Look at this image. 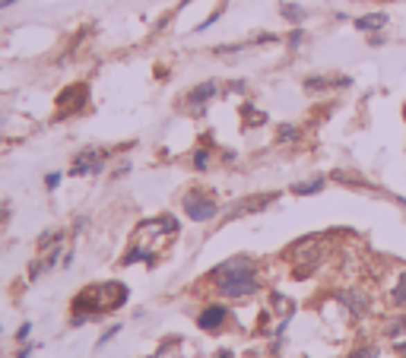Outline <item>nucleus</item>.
<instances>
[{
    "mask_svg": "<svg viewBox=\"0 0 406 358\" xmlns=\"http://www.w3.org/2000/svg\"><path fill=\"white\" fill-rule=\"evenodd\" d=\"M213 285H216L219 295L226 298H251L261 285H257V267L251 257L238 254V257H229L226 263L213 267L210 273Z\"/></svg>",
    "mask_w": 406,
    "mask_h": 358,
    "instance_id": "obj_1",
    "label": "nucleus"
},
{
    "mask_svg": "<svg viewBox=\"0 0 406 358\" xmlns=\"http://www.w3.org/2000/svg\"><path fill=\"white\" fill-rule=\"evenodd\" d=\"M181 209H184V216L191 222H210V219L219 216V203L210 194H203V190H188L181 197Z\"/></svg>",
    "mask_w": 406,
    "mask_h": 358,
    "instance_id": "obj_2",
    "label": "nucleus"
},
{
    "mask_svg": "<svg viewBox=\"0 0 406 358\" xmlns=\"http://www.w3.org/2000/svg\"><path fill=\"white\" fill-rule=\"evenodd\" d=\"M86 102H89V86H86V82L67 86V89L58 96V120L70 118V114H76V111H83Z\"/></svg>",
    "mask_w": 406,
    "mask_h": 358,
    "instance_id": "obj_3",
    "label": "nucleus"
},
{
    "mask_svg": "<svg viewBox=\"0 0 406 358\" xmlns=\"http://www.w3.org/2000/svg\"><path fill=\"white\" fill-rule=\"evenodd\" d=\"M105 159H108L105 150H83L80 156L73 159V165H70V174H73V178L102 174V168H105Z\"/></svg>",
    "mask_w": 406,
    "mask_h": 358,
    "instance_id": "obj_4",
    "label": "nucleus"
},
{
    "mask_svg": "<svg viewBox=\"0 0 406 358\" xmlns=\"http://www.w3.org/2000/svg\"><path fill=\"white\" fill-rule=\"evenodd\" d=\"M216 92H219V86L213 80H206V82H197L194 89L188 92V98H184V102H188V108H194V111H200V108H206V105L213 102V98H216Z\"/></svg>",
    "mask_w": 406,
    "mask_h": 358,
    "instance_id": "obj_5",
    "label": "nucleus"
},
{
    "mask_svg": "<svg viewBox=\"0 0 406 358\" xmlns=\"http://www.w3.org/2000/svg\"><path fill=\"white\" fill-rule=\"evenodd\" d=\"M301 86H305V92H327V89H346V86H353V80L349 76H308Z\"/></svg>",
    "mask_w": 406,
    "mask_h": 358,
    "instance_id": "obj_6",
    "label": "nucleus"
},
{
    "mask_svg": "<svg viewBox=\"0 0 406 358\" xmlns=\"http://www.w3.org/2000/svg\"><path fill=\"white\" fill-rule=\"evenodd\" d=\"M226 321H229V311H226V307H222V305H210V307H203V311H200V317H197V327H200V330H210V333H213V330H219Z\"/></svg>",
    "mask_w": 406,
    "mask_h": 358,
    "instance_id": "obj_7",
    "label": "nucleus"
},
{
    "mask_svg": "<svg viewBox=\"0 0 406 358\" xmlns=\"http://www.w3.org/2000/svg\"><path fill=\"white\" fill-rule=\"evenodd\" d=\"M276 200V194H261V197H248V200H241L235 209H229L226 213V219H238V216H245V213H257V209H263V206H270V203Z\"/></svg>",
    "mask_w": 406,
    "mask_h": 358,
    "instance_id": "obj_8",
    "label": "nucleus"
},
{
    "mask_svg": "<svg viewBox=\"0 0 406 358\" xmlns=\"http://www.w3.org/2000/svg\"><path fill=\"white\" fill-rule=\"evenodd\" d=\"M387 23H391V16L384 13V10H378V13H365V16H359V19H353V26L359 32H365V35L387 29Z\"/></svg>",
    "mask_w": 406,
    "mask_h": 358,
    "instance_id": "obj_9",
    "label": "nucleus"
},
{
    "mask_svg": "<svg viewBox=\"0 0 406 358\" xmlns=\"http://www.w3.org/2000/svg\"><path fill=\"white\" fill-rule=\"evenodd\" d=\"M130 263H150V267H152V263H156V254H152V251H146L143 244H134L127 254L121 257V267H130Z\"/></svg>",
    "mask_w": 406,
    "mask_h": 358,
    "instance_id": "obj_10",
    "label": "nucleus"
},
{
    "mask_svg": "<svg viewBox=\"0 0 406 358\" xmlns=\"http://www.w3.org/2000/svg\"><path fill=\"white\" fill-rule=\"evenodd\" d=\"M279 16H283L286 23H292V26H301L305 19H308V10L299 7V3H279Z\"/></svg>",
    "mask_w": 406,
    "mask_h": 358,
    "instance_id": "obj_11",
    "label": "nucleus"
},
{
    "mask_svg": "<svg viewBox=\"0 0 406 358\" xmlns=\"http://www.w3.org/2000/svg\"><path fill=\"white\" fill-rule=\"evenodd\" d=\"M327 178H315V181H301V184H292V194L295 197H311V194H321Z\"/></svg>",
    "mask_w": 406,
    "mask_h": 358,
    "instance_id": "obj_12",
    "label": "nucleus"
},
{
    "mask_svg": "<svg viewBox=\"0 0 406 358\" xmlns=\"http://www.w3.org/2000/svg\"><path fill=\"white\" fill-rule=\"evenodd\" d=\"M339 301H343V305H346L349 311L355 314V317H362V314H365V301H362L355 292H346V295H339Z\"/></svg>",
    "mask_w": 406,
    "mask_h": 358,
    "instance_id": "obj_13",
    "label": "nucleus"
},
{
    "mask_svg": "<svg viewBox=\"0 0 406 358\" xmlns=\"http://www.w3.org/2000/svg\"><path fill=\"white\" fill-rule=\"evenodd\" d=\"M391 298H394V305L406 311V273H400L397 285H394V292H391Z\"/></svg>",
    "mask_w": 406,
    "mask_h": 358,
    "instance_id": "obj_14",
    "label": "nucleus"
},
{
    "mask_svg": "<svg viewBox=\"0 0 406 358\" xmlns=\"http://www.w3.org/2000/svg\"><path fill=\"white\" fill-rule=\"evenodd\" d=\"M295 140H299V127H295V124H279L276 143H295Z\"/></svg>",
    "mask_w": 406,
    "mask_h": 358,
    "instance_id": "obj_15",
    "label": "nucleus"
},
{
    "mask_svg": "<svg viewBox=\"0 0 406 358\" xmlns=\"http://www.w3.org/2000/svg\"><path fill=\"white\" fill-rule=\"evenodd\" d=\"M384 333L391 336V339H400V336L406 333V317H394V321H387V327H384Z\"/></svg>",
    "mask_w": 406,
    "mask_h": 358,
    "instance_id": "obj_16",
    "label": "nucleus"
},
{
    "mask_svg": "<svg viewBox=\"0 0 406 358\" xmlns=\"http://www.w3.org/2000/svg\"><path fill=\"white\" fill-rule=\"evenodd\" d=\"M241 114H245V118H248V124H254V127H257V124H267V114L257 111L254 105H241Z\"/></svg>",
    "mask_w": 406,
    "mask_h": 358,
    "instance_id": "obj_17",
    "label": "nucleus"
},
{
    "mask_svg": "<svg viewBox=\"0 0 406 358\" xmlns=\"http://www.w3.org/2000/svg\"><path fill=\"white\" fill-rule=\"evenodd\" d=\"M191 165H194V172H206V168H210V150H197Z\"/></svg>",
    "mask_w": 406,
    "mask_h": 358,
    "instance_id": "obj_18",
    "label": "nucleus"
},
{
    "mask_svg": "<svg viewBox=\"0 0 406 358\" xmlns=\"http://www.w3.org/2000/svg\"><path fill=\"white\" fill-rule=\"evenodd\" d=\"M378 355H381L378 346H359V349H353L346 358H378Z\"/></svg>",
    "mask_w": 406,
    "mask_h": 358,
    "instance_id": "obj_19",
    "label": "nucleus"
},
{
    "mask_svg": "<svg viewBox=\"0 0 406 358\" xmlns=\"http://www.w3.org/2000/svg\"><path fill=\"white\" fill-rule=\"evenodd\" d=\"M301 42H305V29H301V26H292V32H289V38H286V45L292 48H301Z\"/></svg>",
    "mask_w": 406,
    "mask_h": 358,
    "instance_id": "obj_20",
    "label": "nucleus"
},
{
    "mask_svg": "<svg viewBox=\"0 0 406 358\" xmlns=\"http://www.w3.org/2000/svg\"><path fill=\"white\" fill-rule=\"evenodd\" d=\"M118 333H121V323H112V327H108L105 333L98 336V349H102V346H105V343H112V339H114V336H118Z\"/></svg>",
    "mask_w": 406,
    "mask_h": 358,
    "instance_id": "obj_21",
    "label": "nucleus"
},
{
    "mask_svg": "<svg viewBox=\"0 0 406 358\" xmlns=\"http://www.w3.org/2000/svg\"><path fill=\"white\" fill-rule=\"evenodd\" d=\"M45 269H48L45 260H32V263H29V279H38L42 273H45Z\"/></svg>",
    "mask_w": 406,
    "mask_h": 358,
    "instance_id": "obj_22",
    "label": "nucleus"
},
{
    "mask_svg": "<svg viewBox=\"0 0 406 358\" xmlns=\"http://www.w3.org/2000/svg\"><path fill=\"white\" fill-rule=\"evenodd\" d=\"M60 178H64V174H60V172H51V174H45V187H48V190H58V187H60Z\"/></svg>",
    "mask_w": 406,
    "mask_h": 358,
    "instance_id": "obj_23",
    "label": "nucleus"
},
{
    "mask_svg": "<svg viewBox=\"0 0 406 358\" xmlns=\"http://www.w3.org/2000/svg\"><path fill=\"white\" fill-rule=\"evenodd\" d=\"M273 42H279V35H273V32H261L254 38V45H273Z\"/></svg>",
    "mask_w": 406,
    "mask_h": 358,
    "instance_id": "obj_24",
    "label": "nucleus"
},
{
    "mask_svg": "<svg viewBox=\"0 0 406 358\" xmlns=\"http://www.w3.org/2000/svg\"><path fill=\"white\" fill-rule=\"evenodd\" d=\"M29 333H32V323H29V321H26V323H23V327L16 330V339H19V343H29Z\"/></svg>",
    "mask_w": 406,
    "mask_h": 358,
    "instance_id": "obj_25",
    "label": "nucleus"
},
{
    "mask_svg": "<svg viewBox=\"0 0 406 358\" xmlns=\"http://www.w3.org/2000/svg\"><path fill=\"white\" fill-rule=\"evenodd\" d=\"M60 260V247H51V254H45V263H48V269H54V263Z\"/></svg>",
    "mask_w": 406,
    "mask_h": 358,
    "instance_id": "obj_26",
    "label": "nucleus"
},
{
    "mask_svg": "<svg viewBox=\"0 0 406 358\" xmlns=\"http://www.w3.org/2000/svg\"><path fill=\"white\" fill-rule=\"evenodd\" d=\"M241 48H245V45H216L213 51H216V54H235V51H241Z\"/></svg>",
    "mask_w": 406,
    "mask_h": 358,
    "instance_id": "obj_27",
    "label": "nucleus"
},
{
    "mask_svg": "<svg viewBox=\"0 0 406 358\" xmlns=\"http://www.w3.org/2000/svg\"><path fill=\"white\" fill-rule=\"evenodd\" d=\"M369 45L371 48H381L384 45V35H381V32H371V35H369Z\"/></svg>",
    "mask_w": 406,
    "mask_h": 358,
    "instance_id": "obj_28",
    "label": "nucleus"
},
{
    "mask_svg": "<svg viewBox=\"0 0 406 358\" xmlns=\"http://www.w3.org/2000/svg\"><path fill=\"white\" fill-rule=\"evenodd\" d=\"M226 89H229V92H245V80H235V82H229Z\"/></svg>",
    "mask_w": 406,
    "mask_h": 358,
    "instance_id": "obj_29",
    "label": "nucleus"
},
{
    "mask_svg": "<svg viewBox=\"0 0 406 358\" xmlns=\"http://www.w3.org/2000/svg\"><path fill=\"white\" fill-rule=\"evenodd\" d=\"M32 352H35V346H29V343H26V349H19V352H16V355H13V358H29Z\"/></svg>",
    "mask_w": 406,
    "mask_h": 358,
    "instance_id": "obj_30",
    "label": "nucleus"
},
{
    "mask_svg": "<svg viewBox=\"0 0 406 358\" xmlns=\"http://www.w3.org/2000/svg\"><path fill=\"white\" fill-rule=\"evenodd\" d=\"M216 358H232V352H229V349H222V352H219V355Z\"/></svg>",
    "mask_w": 406,
    "mask_h": 358,
    "instance_id": "obj_31",
    "label": "nucleus"
},
{
    "mask_svg": "<svg viewBox=\"0 0 406 358\" xmlns=\"http://www.w3.org/2000/svg\"><path fill=\"white\" fill-rule=\"evenodd\" d=\"M403 355H406V343H403Z\"/></svg>",
    "mask_w": 406,
    "mask_h": 358,
    "instance_id": "obj_32",
    "label": "nucleus"
},
{
    "mask_svg": "<svg viewBox=\"0 0 406 358\" xmlns=\"http://www.w3.org/2000/svg\"><path fill=\"white\" fill-rule=\"evenodd\" d=\"M146 358H156V355H146Z\"/></svg>",
    "mask_w": 406,
    "mask_h": 358,
    "instance_id": "obj_33",
    "label": "nucleus"
},
{
    "mask_svg": "<svg viewBox=\"0 0 406 358\" xmlns=\"http://www.w3.org/2000/svg\"><path fill=\"white\" fill-rule=\"evenodd\" d=\"M403 114H406V111H403Z\"/></svg>",
    "mask_w": 406,
    "mask_h": 358,
    "instance_id": "obj_34",
    "label": "nucleus"
}]
</instances>
